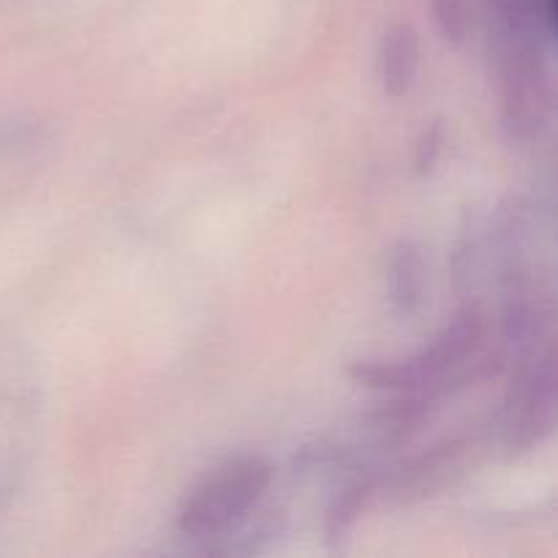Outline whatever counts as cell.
<instances>
[{
    "mask_svg": "<svg viewBox=\"0 0 558 558\" xmlns=\"http://www.w3.org/2000/svg\"><path fill=\"white\" fill-rule=\"evenodd\" d=\"M518 363L505 401V445L532 450L556 423V347L554 336L537 338L515 349Z\"/></svg>",
    "mask_w": 558,
    "mask_h": 558,
    "instance_id": "3957f363",
    "label": "cell"
},
{
    "mask_svg": "<svg viewBox=\"0 0 558 558\" xmlns=\"http://www.w3.org/2000/svg\"><path fill=\"white\" fill-rule=\"evenodd\" d=\"M387 289L390 300L401 314H414L423 305L425 294V265L423 254L414 243L401 240L390 251L387 262Z\"/></svg>",
    "mask_w": 558,
    "mask_h": 558,
    "instance_id": "52a82bcc",
    "label": "cell"
},
{
    "mask_svg": "<svg viewBox=\"0 0 558 558\" xmlns=\"http://www.w3.org/2000/svg\"><path fill=\"white\" fill-rule=\"evenodd\" d=\"M420 69V41L412 25H390L379 44V80L390 98H403L412 90Z\"/></svg>",
    "mask_w": 558,
    "mask_h": 558,
    "instance_id": "8992f818",
    "label": "cell"
},
{
    "mask_svg": "<svg viewBox=\"0 0 558 558\" xmlns=\"http://www.w3.org/2000/svg\"><path fill=\"white\" fill-rule=\"evenodd\" d=\"M272 469L259 456H238L205 474L178 512V529L189 539H216L238 529L262 496L267 494Z\"/></svg>",
    "mask_w": 558,
    "mask_h": 558,
    "instance_id": "7a4b0ae2",
    "label": "cell"
},
{
    "mask_svg": "<svg viewBox=\"0 0 558 558\" xmlns=\"http://www.w3.org/2000/svg\"><path fill=\"white\" fill-rule=\"evenodd\" d=\"M483 341L485 316L477 308H466L452 316L450 325H445V330L412 357L354 360L349 376L371 390L420 396L452 379H463L477 360Z\"/></svg>",
    "mask_w": 558,
    "mask_h": 558,
    "instance_id": "6da1fadb",
    "label": "cell"
},
{
    "mask_svg": "<svg viewBox=\"0 0 558 558\" xmlns=\"http://www.w3.org/2000/svg\"><path fill=\"white\" fill-rule=\"evenodd\" d=\"M496 44H548L556 31L558 0H485Z\"/></svg>",
    "mask_w": 558,
    "mask_h": 558,
    "instance_id": "5b68a950",
    "label": "cell"
},
{
    "mask_svg": "<svg viewBox=\"0 0 558 558\" xmlns=\"http://www.w3.org/2000/svg\"><path fill=\"white\" fill-rule=\"evenodd\" d=\"M441 142H445L441 140V129L439 125H430L417 145V169L420 172H428V169L434 167L436 158H439V153H441Z\"/></svg>",
    "mask_w": 558,
    "mask_h": 558,
    "instance_id": "30bf717a",
    "label": "cell"
},
{
    "mask_svg": "<svg viewBox=\"0 0 558 558\" xmlns=\"http://www.w3.org/2000/svg\"><path fill=\"white\" fill-rule=\"evenodd\" d=\"M501 129L510 142H532L550 118V71L545 44H496Z\"/></svg>",
    "mask_w": 558,
    "mask_h": 558,
    "instance_id": "277c9868",
    "label": "cell"
},
{
    "mask_svg": "<svg viewBox=\"0 0 558 558\" xmlns=\"http://www.w3.org/2000/svg\"><path fill=\"white\" fill-rule=\"evenodd\" d=\"M371 499V483H352L341 496L336 499V505L327 512V537L332 543L347 537V532L352 529V523L357 521V515L363 512L365 501Z\"/></svg>",
    "mask_w": 558,
    "mask_h": 558,
    "instance_id": "ba28073f",
    "label": "cell"
},
{
    "mask_svg": "<svg viewBox=\"0 0 558 558\" xmlns=\"http://www.w3.org/2000/svg\"><path fill=\"white\" fill-rule=\"evenodd\" d=\"M434 14L447 41L461 44L469 33L466 0H434Z\"/></svg>",
    "mask_w": 558,
    "mask_h": 558,
    "instance_id": "9c48e42d",
    "label": "cell"
}]
</instances>
